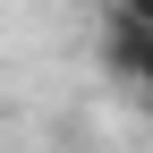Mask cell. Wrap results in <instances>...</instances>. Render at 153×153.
<instances>
[{
	"label": "cell",
	"mask_w": 153,
	"mask_h": 153,
	"mask_svg": "<svg viewBox=\"0 0 153 153\" xmlns=\"http://www.w3.org/2000/svg\"><path fill=\"white\" fill-rule=\"evenodd\" d=\"M102 9H136V17H153V0H102Z\"/></svg>",
	"instance_id": "cell-2"
},
{
	"label": "cell",
	"mask_w": 153,
	"mask_h": 153,
	"mask_svg": "<svg viewBox=\"0 0 153 153\" xmlns=\"http://www.w3.org/2000/svg\"><path fill=\"white\" fill-rule=\"evenodd\" d=\"M102 76L119 94H136V102H153V17L102 9Z\"/></svg>",
	"instance_id": "cell-1"
}]
</instances>
